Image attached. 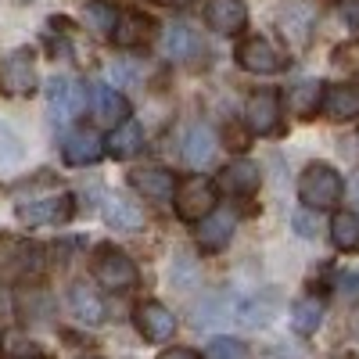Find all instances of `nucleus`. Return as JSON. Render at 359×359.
<instances>
[{"label": "nucleus", "instance_id": "nucleus-1", "mask_svg": "<svg viewBox=\"0 0 359 359\" xmlns=\"http://www.w3.org/2000/svg\"><path fill=\"white\" fill-rule=\"evenodd\" d=\"M345 194V180L334 165L327 162H309L298 176V201L313 212H323V208H334Z\"/></svg>", "mask_w": 359, "mask_h": 359}, {"label": "nucleus", "instance_id": "nucleus-2", "mask_svg": "<svg viewBox=\"0 0 359 359\" xmlns=\"http://www.w3.org/2000/svg\"><path fill=\"white\" fill-rule=\"evenodd\" d=\"M94 280L108 291H130L140 280L137 262L115 245H97L94 248Z\"/></svg>", "mask_w": 359, "mask_h": 359}, {"label": "nucleus", "instance_id": "nucleus-3", "mask_svg": "<svg viewBox=\"0 0 359 359\" xmlns=\"http://www.w3.org/2000/svg\"><path fill=\"white\" fill-rule=\"evenodd\" d=\"M172 208L184 223H201L208 212H216V184H208L205 176H187L176 184Z\"/></svg>", "mask_w": 359, "mask_h": 359}, {"label": "nucleus", "instance_id": "nucleus-4", "mask_svg": "<svg viewBox=\"0 0 359 359\" xmlns=\"http://www.w3.org/2000/svg\"><path fill=\"white\" fill-rule=\"evenodd\" d=\"M76 212V198L69 191L62 194H47V198H29L15 205V216L25 226H57V223H69Z\"/></svg>", "mask_w": 359, "mask_h": 359}, {"label": "nucleus", "instance_id": "nucleus-5", "mask_svg": "<svg viewBox=\"0 0 359 359\" xmlns=\"http://www.w3.org/2000/svg\"><path fill=\"white\" fill-rule=\"evenodd\" d=\"M43 252L25 237H0V280H29L40 273Z\"/></svg>", "mask_w": 359, "mask_h": 359}, {"label": "nucleus", "instance_id": "nucleus-6", "mask_svg": "<svg viewBox=\"0 0 359 359\" xmlns=\"http://www.w3.org/2000/svg\"><path fill=\"white\" fill-rule=\"evenodd\" d=\"M36 54L29 47H18L11 50L4 62H0V90H4L8 97H29L36 94Z\"/></svg>", "mask_w": 359, "mask_h": 359}, {"label": "nucleus", "instance_id": "nucleus-7", "mask_svg": "<svg viewBox=\"0 0 359 359\" xmlns=\"http://www.w3.org/2000/svg\"><path fill=\"white\" fill-rule=\"evenodd\" d=\"M316 18H320V4H316V0H284L280 11H277V29L284 33V40L291 47L302 50L313 40Z\"/></svg>", "mask_w": 359, "mask_h": 359}, {"label": "nucleus", "instance_id": "nucleus-8", "mask_svg": "<svg viewBox=\"0 0 359 359\" xmlns=\"http://www.w3.org/2000/svg\"><path fill=\"white\" fill-rule=\"evenodd\" d=\"M233 57H237V65H241L245 72H252V76H277L287 65V57L273 43H269L266 36L241 40V43H237V50H233Z\"/></svg>", "mask_w": 359, "mask_h": 359}, {"label": "nucleus", "instance_id": "nucleus-9", "mask_svg": "<svg viewBox=\"0 0 359 359\" xmlns=\"http://www.w3.org/2000/svg\"><path fill=\"white\" fill-rule=\"evenodd\" d=\"M259 184H262V172H259V165L248 162V158L226 162V165L219 169V176H216V191H223V194H230V198H252V194L259 191Z\"/></svg>", "mask_w": 359, "mask_h": 359}, {"label": "nucleus", "instance_id": "nucleus-10", "mask_svg": "<svg viewBox=\"0 0 359 359\" xmlns=\"http://www.w3.org/2000/svg\"><path fill=\"white\" fill-rule=\"evenodd\" d=\"M245 123L259 137L277 130V123H280V97H277V90H269V86L255 90V94L245 101Z\"/></svg>", "mask_w": 359, "mask_h": 359}, {"label": "nucleus", "instance_id": "nucleus-11", "mask_svg": "<svg viewBox=\"0 0 359 359\" xmlns=\"http://www.w3.org/2000/svg\"><path fill=\"white\" fill-rule=\"evenodd\" d=\"M133 323L151 345H162V341H169L176 334V316L162 302H140L133 309Z\"/></svg>", "mask_w": 359, "mask_h": 359}, {"label": "nucleus", "instance_id": "nucleus-12", "mask_svg": "<svg viewBox=\"0 0 359 359\" xmlns=\"http://www.w3.org/2000/svg\"><path fill=\"white\" fill-rule=\"evenodd\" d=\"M165 54L172 57V62H180V65H198V62H205V40L194 33L191 25H184V22H172L169 29H165Z\"/></svg>", "mask_w": 359, "mask_h": 359}, {"label": "nucleus", "instance_id": "nucleus-13", "mask_svg": "<svg viewBox=\"0 0 359 359\" xmlns=\"http://www.w3.org/2000/svg\"><path fill=\"white\" fill-rule=\"evenodd\" d=\"M90 108H94L97 123L108 126V130H115L118 123L130 118V101L108 83H94V90H90Z\"/></svg>", "mask_w": 359, "mask_h": 359}, {"label": "nucleus", "instance_id": "nucleus-14", "mask_svg": "<svg viewBox=\"0 0 359 359\" xmlns=\"http://www.w3.org/2000/svg\"><path fill=\"white\" fill-rule=\"evenodd\" d=\"M320 111L331 118V123H348L359 115V86L355 83H331L323 90Z\"/></svg>", "mask_w": 359, "mask_h": 359}, {"label": "nucleus", "instance_id": "nucleus-15", "mask_svg": "<svg viewBox=\"0 0 359 359\" xmlns=\"http://www.w3.org/2000/svg\"><path fill=\"white\" fill-rule=\"evenodd\" d=\"M245 22H248L245 0H208L205 4V25L212 29V33L233 36L237 29H245Z\"/></svg>", "mask_w": 359, "mask_h": 359}, {"label": "nucleus", "instance_id": "nucleus-16", "mask_svg": "<svg viewBox=\"0 0 359 359\" xmlns=\"http://www.w3.org/2000/svg\"><path fill=\"white\" fill-rule=\"evenodd\" d=\"M130 187L140 198H147V201H172L176 180H172V172H165L158 165H144V169H133L130 172Z\"/></svg>", "mask_w": 359, "mask_h": 359}, {"label": "nucleus", "instance_id": "nucleus-17", "mask_svg": "<svg viewBox=\"0 0 359 359\" xmlns=\"http://www.w3.org/2000/svg\"><path fill=\"white\" fill-rule=\"evenodd\" d=\"M233 226H237V216L226 212V208L208 212L198 223V245H201V252H223L230 245V237H233Z\"/></svg>", "mask_w": 359, "mask_h": 359}, {"label": "nucleus", "instance_id": "nucleus-18", "mask_svg": "<svg viewBox=\"0 0 359 359\" xmlns=\"http://www.w3.org/2000/svg\"><path fill=\"white\" fill-rule=\"evenodd\" d=\"M104 151H108V147L101 144V137L94 130H72L62 140V158L69 165H94Z\"/></svg>", "mask_w": 359, "mask_h": 359}, {"label": "nucleus", "instance_id": "nucleus-19", "mask_svg": "<svg viewBox=\"0 0 359 359\" xmlns=\"http://www.w3.org/2000/svg\"><path fill=\"white\" fill-rule=\"evenodd\" d=\"M47 101H50V111H54L57 118H72V115H79L83 104H86L83 86H79L76 79H69V76H54V79H50Z\"/></svg>", "mask_w": 359, "mask_h": 359}, {"label": "nucleus", "instance_id": "nucleus-20", "mask_svg": "<svg viewBox=\"0 0 359 359\" xmlns=\"http://www.w3.org/2000/svg\"><path fill=\"white\" fill-rule=\"evenodd\" d=\"M155 36V22L140 15V11H118V22H115V33L111 40L118 47H144V43H151Z\"/></svg>", "mask_w": 359, "mask_h": 359}, {"label": "nucleus", "instance_id": "nucleus-21", "mask_svg": "<svg viewBox=\"0 0 359 359\" xmlns=\"http://www.w3.org/2000/svg\"><path fill=\"white\" fill-rule=\"evenodd\" d=\"M104 147H108V155L118 158V162L137 158V155L144 151V130H140V123H137V118H126V123H118V126L108 133Z\"/></svg>", "mask_w": 359, "mask_h": 359}, {"label": "nucleus", "instance_id": "nucleus-22", "mask_svg": "<svg viewBox=\"0 0 359 359\" xmlns=\"http://www.w3.org/2000/svg\"><path fill=\"white\" fill-rule=\"evenodd\" d=\"M101 216H104V223H108L111 230H126V233L144 230V212H140V208H137L133 201L118 198V194H108V198H104Z\"/></svg>", "mask_w": 359, "mask_h": 359}, {"label": "nucleus", "instance_id": "nucleus-23", "mask_svg": "<svg viewBox=\"0 0 359 359\" xmlns=\"http://www.w3.org/2000/svg\"><path fill=\"white\" fill-rule=\"evenodd\" d=\"M212 155H216V137L208 133V126H191L184 133V140H180V158H184L187 165H194V169L208 165Z\"/></svg>", "mask_w": 359, "mask_h": 359}, {"label": "nucleus", "instance_id": "nucleus-24", "mask_svg": "<svg viewBox=\"0 0 359 359\" xmlns=\"http://www.w3.org/2000/svg\"><path fill=\"white\" fill-rule=\"evenodd\" d=\"M69 309H72V316H79L83 323H101V320H104L101 294L90 287V284H83V280H76V284L69 287Z\"/></svg>", "mask_w": 359, "mask_h": 359}, {"label": "nucleus", "instance_id": "nucleus-25", "mask_svg": "<svg viewBox=\"0 0 359 359\" xmlns=\"http://www.w3.org/2000/svg\"><path fill=\"white\" fill-rule=\"evenodd\" d=\"M320 101H323V83L316 79H302V83L287 86V108L298 118H313L320 111Z\"/></svg>", "mask_w": 359, "mask_h": 359}, {"label": "nucleus", "instance_id": "nucleus-26", "mask_svg": "<svg viewBox=\"0 0 359 359\" xmlns=\"http://www.w3.org/2000/svg\"><path fill=\"white\" fill-rule=\"evenodd\" d=\"M320 323H323V302L316 294H306V298H298V302L291 306V331L294 334H316L320 331Z\"/></svg>", "mask_w": 359, "mask_h": 359}, {"label": "nucleus", "instance_id": "nucleus-27", "mask_svg": "<svg viewBox=\"0 0 359 359\" xmlns=\"http://www.w3.org/2000/svg\"><path fill=\"white\" fill-rule=\"evenodd\" d=\"M331 241L338 252H359V212H334L331 219Z\"/></svg>", "mask_w": 359, "mask_h": 359}, {"label": "nucleus", "instance_id": "nucleus-28", "mask_svg": "<svg viewBox=\"0 0 359 359\" xmlns=\"http://www.w3.org/2000/svg\"><path fill=\"white\" fill-rule=\"evenodd\" d=\"M83 18H86V25L94 29L97 36H111L115 22H118V8L108 4V0H90V4L83 8Z\"/></svg>", "mask_w": 359, "mask_h": 359}, {"label": "nucleus", "instance_id": "nucleus-29", "mask_svg": "<svg viewBox=\"0 0 359 359\" xmlns=\"http://www.w3.org/2000/svg\"><path fill=\"white\" fill-rule=\"evenodd\" d=\"M208 359H245V345L237 338H212L208 341Z\"/></svg>", "mask_w": 359, "mask_h": 359}, {"label": "nucleus", "instance_id": "nucleus-30", "mask_svg": "<svg viewBox=\"0 0 359 359\" xmlns=\"http://www.w3.org/2000/svg\"><path fill=\"white\" fill-rule=\"evenodd\" d=\"M338 15H341V22H345V25L359 29V0H341V8H338Z\"/></svg>", "mask_w": 359, "mask_h": 359}, {"label": "nucleus", "instance_id": "nucleus-31", "mask_svg": "<svg viewBox=\"0 0 359 359\" xmlns=\"http://www.w3.org/2000/svg\"><path fill=\"white\" fill-rule=\"evenodd\" d=\"M341 294H348V298L359 294V269H355V273H345V277H341Z\"/></svg>", "mask_w": 359, "mask_h": 359}, {"label": "nucleus", "instance_id": "nucleus-32", "mask_svg": "<svg viewBox=\"0 0 359 359\" xmlns=\"http://www.w3.org/2000/svg\"><path fill=\"white\" fill-rule=\"evenodd\" d=\"M158 359H201L194 348H165V352H158Z\"/></svg>", "mask_w": 359, "mask_h": 359}, {"label": "nucleus", "instance_id": "nucleus-33", "mask_svg": "<svg viewBox=\"0 0 359 359\" xmlns=\"http://www.w3.org/2000/svg\"><path fill=\"white\" fill-rule=\"evenodd\" d=\"M334 359H359V355H355V352H338Z\"/></svg>", "mask_w": 359, "mask_h": 359}, {"label": "nucleus", "instance_id": "nucleus-34", "mask_svg": "<svg viewBox=\"0 0 359 359\" xmlns=\"http://www.w3.org/2000/svg\"><path fill=\"white\" fill-rule=\"evenodd\" d=\"M169 4H187V0H169Z\"/></svg>", "mask_w": 359, "mask_h": 359}]
</instances>
